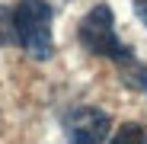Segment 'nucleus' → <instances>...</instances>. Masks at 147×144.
Instances as JSON below:
<instances>
[{"mask_svg": "<svg viewBox=\"0 0 147 144\" xmlns=\"http://www.w3.org/2000/svg\"><path fill=\"white\" fill-rule=\"evenodd\" d=\"M138 19L147 26V3H138Z\"/></svg>", "mask_w": 147, "mask_h": 144, "instance_id": "obj_6", "label": "nucleus"}, {"mask_svg": "<svg viewBox=\"0 0 147 144\" xmlns=\"http://www.w3.org/2000/svg\"><path fill=\"white\" fill-rule=\"evenodd\" d=\"M77 39H80V45L86 48L90 55L112 58L115 64H125V67L134 64V51L115 35V16H112L109 3H96V7L80 19Z\"/></svg>", "mask_w": 147, "mask_h": 144, "instance_id": "obj_1", "label": "nucleus"}, {"mask_svg": "<svg viewBox=\"0 0 147 144\" xmlns=\"http://www.w3.org/2000/svg\"><path fill=\"white\" fill-rule=\"evenodd\" d=\"M109 144H147V128L138 122H125L115 131V138H109Z\"/></svg>", "mask_w": 147, "mask_h": 144, "instance_id": "obj_4", "label": "nucleus"}, {"mask_svg": "<svg viewBox=\"0 0 147 144\" xmlns=\"http://www.w3.org/2000/svg\"><path fill=\"white\" fill-rule=\"evenodd\" d=\"M10 42H16V35H13V10L0 7V45H10Z\"/></svg>", "mask_w": 147, "mask_h": 144, "instance_id": "obj_5", "label": "nucleus"}, {"mask_svg": "<svg viewBox=\"0 0 147 144\" xmlns=\"http://www.w3.org/2000/svg\"><path fill=\"white\" fill-rule=\"evenodd\" d=\"M112 118L99 106H80L64 115V144H102L109 138Z\"/></svg>", "mask_w": 147, "mask_h": 144, "instance_id": "obj_3", "label": "nucleus"}, {"mask_svg": "<svg viewBox=\"0 0 147 144\" xmlns=\"http://www.w3.org/2000/svg\"><path fill=\"white\" fill-rule=\"evenodd\" d=\"M13 35L35 61H48L55 55L48 0H19L13 7Z\"/></svg>", "mask_w": 147, "mask_h": 144, "instance_id": "obj_2", "label": "nucleus"}]
</instances>
